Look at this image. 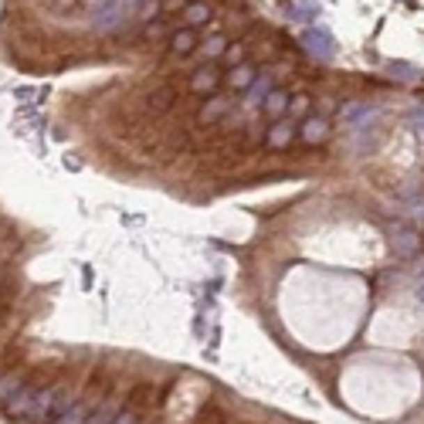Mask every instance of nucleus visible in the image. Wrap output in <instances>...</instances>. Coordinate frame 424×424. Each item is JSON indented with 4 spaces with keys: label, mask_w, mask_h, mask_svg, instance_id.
I'll list each match as a JSON object with an SVG mask.
<instances>
[{
    "label": "nucleus",
    "mask_w": 424,
    "mask_h": 424,
    "mask_svg": "<svg viewBox=\"0 0 424 424\" xmlns=\"http://www.w3.org/2000/svg\"><path fill=\"white\" fill-rule=\"evenodd\" d=\"M99 404H102V400H92L85 391H79V398L72 400V407H65L52 424H85V421H88V414H92Z\"/></svg>",
    "instance_id": "f03ea898"
},
{
    "label": "nucleus",
    "mask_w": 424,
    "mask_h": 424,
    "mask_svg": "<svg viewBox=\"0 0 424 424\" xmlns=\"http://www.w3.org/2000/svg\"><path fill=\"white\" fill-rule=\"evenodd\" d=\"M329 136V123H326V116H309L306 123H302V139L313 146V143H322Z\"/></svg>",
    "instance_id": "423d86ee"
},
{
    "label": "nucleus",
    "mask_w": 424,
    "mask_h": 424,
    "mask_svg": "<svg viewBox=\"0 0 424 424\" xmlns=\"http://www.w3.org/2000/svg\"><path fill=\"white\" fill-rule=\"evenodd\" d=\"M251 81H255V65L241 61L238 68L231 72V85H235V88H251Z\"/></svg>",
    "instance_id": "ddd939ff"
},
{
    "label": "nucleus",
    "mask_w": 424,
    "mask_h": 424,
    "mask_svg": "<svg viewBox=\"0 0 424 424\" xmlns=\"http://www.w3.org/2000/svg\"><path fill=\"white\" fill-rule=\"evenodd\" d=\"M421 302H424V285H421Z\"/></svg>",
    "instance_id": "b1692460"
},
{
    "label": "nucleus",
    "mask_w": 424,
    "mask_h": 424,
    "mask_svg": "<svg viewBox=\"0 0 424 424\" xmlns=\"http://www.w3.org/2000/svg\"><path fill=\"white\" fill-rule=\"evenodd\" d=\"M292 14H295L299 21L319 17V3H316V0H295V3H292Z\"/></svg>",
    "instance_id": "2eb2a0df"
},
{
    "label": "nucleus",
    "mask_w": 424,
    "mask_h": 424,
    "mask_svg": "<svg viewBox=\"0 0 424 424\" xmlns=\"http://www.w3.org/2000/svg\"><path fill=\"white\" fill-rule=\"evenodd\" d=\"M292 136H295V126H292V119H278L272 129H268L265 143L272 146V150H285L292 143Z\"/></svg>",
    "instance_id": "39448f33"
},
{
    "label": "nucleus",
    "mask_w": 424,
    "mask_h": 424,
    "mask_svg": "<svg viewBox=\"0 0 424 424\" xmlns=\"http://www.w3.org/2000/svg\"><path fill=\"white\" fill-rule=\"evenodd\" d=\"M119 411H123V407H119V394H106V398H102V404H99V407L88 414V421H85V424H112Z\"/></svg>",
    "instance_id": "20e7f679"
},
{
    "label": "nucleus",
    "mask_w": 424,
    "mask_h": 424,
    "mask_svg": "<svg viewBox=\"0 0 424 424\" xmlns=\"http://www.w3.org/2000/svg\"><path fill=\"white\" fill-rule=\"evenodd\" d=\"M398 251L400 255H414V251H418V235H414V231H400L398 235Z\"/></svg>",
    "instance_id": "f3484780"
},
{
    "label": "nucleus",
    "mask_w": 424,
    "mask_h": 424,
    "mask_svg": "<svg viewBox=\"0 0 424 424\" xmlns=\"http://www.w3.org/2000/svg\"><path fill=\"white\" fill-rule=\"evenodd\" d=\"M217 81H221V75H217L214 68H201V72L190 79V88H194L197 95H204V92H214V88H217Z\"/></svg>",
    "instance_id": "6e6552de"
},
{
    "label": "nucleus",
    "mask_w": 424,
    "mask_h": 424,
    "mask_svg": "<svg viewBox=\"0 0 424 424\" xmlns=\"http://www.w3.org/2000/svg\"><path fill=\"white\" fill-rule=\"evenodd\" d=\"M262 109H265L268 116H272V119L278 123V116H282V112L289 109V95H285V92H278V88H272V95L265 99V106H262Z\"/></svg>",
    "instance_id": "9b49d317"
},
{
    "label": "nucleus",
    "mask_w": 424,
    "mask_h": 424,
    "mask_svg": "<svg viewBox=\"0 0 424 424\" xmlns=\"http://www.w3.org/2000/svg\"><path fill=\"white\" fill-rule=\"evenodd\" d=\"M306 109H309V99H306V95H295V99L289 102V112H292V116H302Z\"/></svg>",
    "instance_id": "412c9836"
},
{
    "label": "nucleus",
    "mask_w": 424,
    "mask_h": 424,
    "mask_svg": "<svg viewBox=\"0 0 424 424\" xmlns=\"http://www.w3.org/2000/svg\"><path fill=\"white\" fill-rule=\"evenodd\" d=\"M27 384V373L21 370H14V373H7V377H0V407H7V400L14 398L21 387Z\"/></svg>",
    "instance_id": "0eeeda50"
},
{
    "label": "nucleus",
    "mask_w": 424,
    "mask_h": 424,
    "mask_svg": "<svg viewBox=\"0 0 424 424\" xmlns=\"http://www.w3.org/2000/svg\"><path fill=\"white\" fill-rule=\"evenodd\" d=\"M224 112H228V102H221V99H211V106L201 112V119H204V123L211 126V123H217V119H221Z\"/></svg>",
    "instance_id": "dca6fc26"
},
{
    "label": "nucleus",
    "mask_w": 424,
    "mask_h": 424,
    "mask_svg": "<svg viewBox=\"0 0 424 424\" xmlns=\"http://www.w3.org/2000/svg\"><path fill=\"white\" fill-rule=\"evenodd\" d=\"M170 106H173V88H170V85H163L159 92L150 95V109H153V112H166Z\"/></svg>",
    "instance_id": "4468645a"
},
{
    "label": "nucleus",
    "mask_w": 424,
    "mask_h": 424,
    "mask_svg": "<svg viewBox=\"0 0 424 424\" xmlns=\"http://www.w3.org/2000/svg\"><path fill=\"white\" fill-rule=\"evenodd\" d=\"M143 424H146V421H143Z\"/></svg>",
    "instance_id": "a878e982"
},
{
    "label": "nucleus",
    "mask_w": 424,
    "mask_h": 424,
    "mask_svg": "<svg viewBox=\"0 0 424 424\" xmlns=\"http://www.w3.org/2000/svg\"><path fill=\"white\" fill-rule=\"evenodd\" d=\"M343 116L350 119V126L360 129V126H367V119H377V106H367V102L363 106H346Z\"/></svg>",
    "instance_id": "9d476101"
},
{
    "label": "nucleus",
    "mask_w": 424,
    "mask_h": 424,
    "mask_svg": "<svg viewBox=\"0 0 424 424\" xmlns=\"http://www.w3.org/2000/svg\"><path fill=\"white\" fill-rule=\"evenodd\" d=\"M207 17H211L207 3H190V7H187V21H190V24H204Z\"/></svg>",
    "instance_id": "6ab92c4d"
},
{
    "label": "nucleus",
    "mask_w": 424,
    "mask_h": 424,
    "mask_svg": "<svg viewBox=\"0 0 424 424\" xmlns=\"http://www.w3.org/2000/svg\"><path fill=\"white\" fill-rule=\"evenodd\" d=\"M387 68H391V75H398V79H404V81H414V79H418L414 65H407V61H391Z\"/></svg>",
    "instance_id": "a211bd4d"
},
{
    "label": "nucleus",
    "mask_w": 424,
    "mask_h": 424,
    "mask_svg": "<svg viewBox=\"0 0 424 424\" xmlns=\"http://www.w3.org/2000/svg\"><path fill=\"white\" fill-rule=\"evenodd\" d=\"M204 52H207V58H217V54H224V52H228V41H224V38H211Z\"/></svg>",
    "instance_id": "aec40b11"
},
{
    "label": "nucleus",
    "mask_w": 424,
    "mask_h": 424,
    "mask_svg": "<svg viewBox=\"0 0 424 424\" xmlns=\"http://www.w3.org/2000/svg\"><path fill=\"white\" fill-rule=\"evenodd\" d=\"M52 380L48 377H41V373H34V377H27V384L14 394V398L7 400V407H3V414L7 418H31V411H34V404L41 398V391L48 387Z\"/></svg>",
    "instance_id": "f257e3e1"
},
{
    "label": "nucleus",
    "mask_w": 424,
    "mask_h": 424,
    "mask_svg": "<svg viewBox=\"0 0 424 424\" xmlns=\"http://www.w3.org/2000/svg\"><path fill=\"white\" fill-rule=\"evenodd\" d=\"M407 3H411V0H407Z\"/></svg>",
    "instance_id": "393cba45"
},
{
    "label": "nucleus",
    "mask_w": 424,
    "mask_h": 424,
    "mask_svg": "<svg viewBox=\"0 0 424 424\" xmlns=\"http://www.w3.org/2000/svg\"><path fill=\"white\" fill-rule=\"evenodd\" d=\"M170 48H173V54H190L197 48V31H190V27L177 31V34L170 38Z\"/></svg>",
    "instance_id": "1a4fd4ad"
},
{
    "label": "nucleus",
    "mask_w": 424,
    "mask_h": 424,
    "mask_svg": "<svg viewBox=\"0 0 424 424\" xmlns=\"http://www.w3.org/2000/svg\"><path fill=\"white\" fill-rule=\"evenodd\" d=\"M224 54H228L231 61H238V65H241V54H244V48H228V52H224Z\"/></svg>",
    "instance_id": "4be33fe9"
},
{
    "label": "nucleus",
    "mask_w": 424,
    "mask_h": 424,
    "mask_svg": "<svg viewBox=\"0 0 424 424\" xmlns=\"http://www.w3.org/2000/svg\"><path fill=\"white\" fill-rule=\"evenodd\" d=\"M272 95V79H255L248 88V106H265V99Z\"/></svg>",
    "instance_id": "f8f14e48"
},
{
    "label": "nucleus",
    "mask_w": 424,
    "mask_h": 424,
    "mask_svg": "<svg viewBox=\"0 0 424 424\" xmlns=\"http://www.w3.org/2000/svg\"><path fill=\"white\" fill-rule=\"evenodd\" d=\"M421 123H424V109H421ZM421 129H424V126H421Z\"/></svg>",
    "instance_id": "5701e85b"
},
{
    "label": "nucleus",
    "mask_w": 424,
    "mask_h": 424,
    "mask_svg": "<svg viewBox=\"0 0 424 424\" xmlns=\"http://www.w3.org/2000/svg\"><path fill=\"white\" fill-rule=\"evenodd\" d=\"M302 48L316 61H333V54H336V45H333V38L326 31H306L302 34Z\"/></svg>",
    "instance_id": "7ed1b4c3"
}]
</instances>
